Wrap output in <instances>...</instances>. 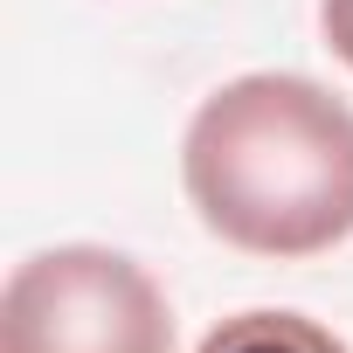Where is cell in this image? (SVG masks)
Returning a JSON list of instances; mask_svg holds the SVG:
<instances>
[{
  "mask_svg": "<svg viewBox=\"0 0 353 353\" xmlns=\"http://www.w3.org/2000/svg\"><path fill=\"white\" fill-rule=\"evenodd\" d=\"M194 222L263 263H305L353 236V104L298 70L215 83L181 132Z\"/></svg>",
  "mask_w": 353,
  "mask_h": 353,
  "instance_id": "6da1fadb",
  "label": "cell"
},
{
  "mask_svg": "<svg viewBox=\"0 0 353 353\" xmlns=\"http://www.w3.org/2000/svg\"><path fill=\"white\" fill-rule=\"evenodd\" d=\"M0 353H173V305L139 256L56 243L8 270Z\"/></svg>",
  "mask_w": 353,
  "mask_h": 353,
  "instance_id": "7a4b0ae2",
  "label": "cell"
},
{
  "mask_svg": "<svg viewBox=\"0 0 353 353\" xmlns=\"http://www.w3.org/2000/svg\"><path fill=\"white\" fill-rule=\"evenodd\" d=\"M194 353H353V346L325 319H312V312L250 305V312H229L222 325H208Z\"/></svg>",
  "mask_w": 353,
  "mask_h": 353,
  "instance_id": "3957f363",
  "label": "cell"
},
{
  "mask_svg": "<svg viewBox=\"0 0 353 353\" xmlns=\"http://www.w3.org/2000/svg\"><path fill=\"white\" fill-rule=\"evenodd\" d=\"M319 35H325V49L353 70V0H319Z\"/></svg>",
  "mask_w": 353,
  "mask_h": 353,
  "instance_id": "277c9868",
  "label": "cell"
}]
</instances>
